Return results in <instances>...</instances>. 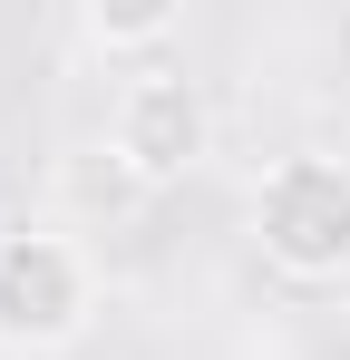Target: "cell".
Listing matches in <instances>:
<instances>
[{
    "instance_id": "cell-1",
    "label": "cell",
    "mask_w": 350,
    "mask_h": 360,
    "mask_svg": "<svg viewBox=\"0 0 350 360\" xmlns=\"http://www.w3.org/2000/svg\"><path fill=\"white\" fill-rule=\"evenodd\" d=\"M108 311V273L68 224H10L0 234V360H58Z\"/></svg>"
},
{
    "instance_id": "cell-4",
    "label": "cell",
    "mask_w": 350,
    "mask_h": 360,
    "mask_svg": "<svg viewBox=\"0 0 350 360\" xmlns=\"http://www.w3.org/2000/svg\"><path fill=\"white\" fill-rule=\"evenodd\" d=\"M78 39L98 59H156L166 39H185V0H88Z\"/></svg>"
},
{
    "instance_id": "cell-2",
    "label": "cell",
    "mask_w": 350,
    "mask_h": 360,
    "mask_svg": "<svg viewBox=\"0 0 350 360\" xmlns=\"http://www.w3.org/2000/svg\"><path fill=\"white\" fill-rule=\"evenodd\" d=\"M253 253L321 292V283H350V156L331 146H292L253 176Z\"/></svg>"
},
{
    "instance_id": "cell-3",
    "label": "cell",
    "mask_w": 350,
    "mask_h": 360,
    "mask_svg": "<svg viewBox=\"0 0 350 360\" xmlns=\"http://www.w3.org/2000/svg\"><path fill=\"white\" fill-rule=\"evenodd\" d=\"M214 156V108L195 78L175 68H127V88L108 98V166L136 195H166Z\"/></svg>"
}]
</instances>
